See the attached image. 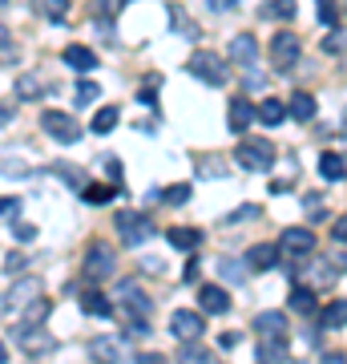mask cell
Listing matches in <instances>:
<instances>
[{
    "label": "cell",
    "instance_id": "31",
    "mask_svg": "<svg viewBox=\"0 0 347 364\" xmlns=\"http://www.w3.org/2000/svg\"><path fill=\"white\" fill-rule=\"evenodd\" d=\"M190 186H186V182H178V186H166V191H162V198H166L170 207H182V203H190Z\"/></svg>",
    "mask_w": 347,
    "mask_h": 364
},
{
    "label": "cell",
    "instance_id": "8",
    "mask_svg": "<svg viewBox=\"0 0 347 364\" xmlns=\"http://www.w3.org/2000/svg\"><path fill=\"white\" fill-rule=\"evenodd\" d=\"M270 61H275V65L279 69H291L299 61V37L295 33H275V41H270Z\"/></svg>",
    "mask_w": 347,
    "mask_h": 364
},
{
    "label": "cell",
    "instance_id": "25",
    "mask_svg": "<svg viewBox=\"0 0 347 364\" xmlns=\"http://www.w3.org/2000/svg\"><path fill=\"white\" fill-rule=\"evenodd\" d=\"M89 352H93V360H101V364H117L121 360V348H117V340H93L89 344Z\"/></svg>",
    "mask_w": 347,
    "mask_h": 364
},
{
    "label": "cell",
    "instance_id": "29",
    "mask_svg": "<svg viewBox=\"0 0 347 364\" xmlns=\"http://www.w3.org/2000/svg\"><path fill=\"white\" fill-rule=\"evenodd\" d=\"M178 364H214V356H210L206 348H198V340H194V344H182Z\"/></svg>",
    "mask_w": 347,
    "mask_h": 364
},
{
    "label": "cell",
    "instance_id": "47",
    "mask_svg": "<svg viewBox=\"0 0 347 364\" xmlns=\"http://www.w3.org/2000/svg\"><path fill=\"white\" fill-rule=\"evenodd\" d=\"M222 275H226V279H243V272H238V263H231V259H222Z\"/></svg>",
    "mask_w": 347,
    "mask_h": 364
},
{
    "label": "cell",
    "instance_id": "5",
    "mask_svg": "<svg viewBox=\"0 0 347 364\" xmlns=\"http://www.w3.org/2000/svg\"><path fill=\"white\" fill-rule=\"evenodd\" d=\"M275 247H279V255H283L287 263H299V259H307L311 251H315V235H311L307 227H287L283 239H279Z\"/></svg>",
    "mask_w": 347,
    "mask_h": 364
},
{
    "label": "cell",
    "instance_id": "19",
    "mask_svg": "<svg viewBox=\"0 0 347 364\" xmlns=\"http://www.w3.org/2000/svg\"><path fill=\"white\" fill-rule=\"evenodd\" d=\"M49 312H53V304L45 296H37L33 304H25V320H21L16 328H40L45 320H49Z\"/></svg>",
    "mask_w": 347,
    "mask_h": 364
},
{
    "label": "cell",
    "instance_id": "21",
    "mask_svg": "<svg viewBox=\"0 0 347 364\" xmlns=\"http://www.w3.org/2000/svg\"><path fill=\"white\" fill-rule=\"evenodd\" d=\"M343 170H347V162H343V154H339V150H327V154L319 158V174L327 182H343Z\"/></svg>",
    "mask_w": 347,
    "mask_h": 364
},
{
    "label": "cell",
    "instance_id": "16",
    "mask_svg": "<svg viewBox=\"0 0 347 364\" xmlns=\"http://www.w3.org/2000/svg\"><path fill=\"white\" fill-rule=\"evenodd\" d=\"M258 360L263 364H283L287 360V336H263V344H258Z\"/></svg>",
    "mask_w": 347,
    "mask_h": 364
},
{
    "label": "cell",
    "instance_id": "51",
    "mask_svg": "<svg viewBox=\"0 0 347 364\" xmlns=\"http://www.w3.org/2000/svg\"><path fill=\"white\" fill-rule=\"evenodd\" d=\"M9 360V344H4V340H0V364Z\"/></svg>",
    "mask_w": 347,
    "mask_h": 364
},
{
    "label": "cell",
    "instance_id": "14",
    "mask_svg": "<svg viewBox=\"0 0 347 364\" xmlns=\"http://www.w3.org/2000/svg\"><path fill=\"white\" fill-rule=\"evenodd\" d=\"M65 65L77 69V73H93V69H97V53L85 49V45H69V49H65Z\"/></svg>",
    "mask_w": 347,
    "mask_h": 364
},
{
    "label": "cell",
    "instance_id": "27",
    "mask_svg": "<svg viewBox=\"0 0 347 364\" xmlns=\"http://www.w3.org/2000/svg\"><path fill=\"white\" fill-rule=\"evenodd\" d=\"M291 312H299V316L315 312V291H311V287H295V291H291Z\"/></svg>",
    "mask_w": 347,
    "mask_h": 364
},
{
    "label": "cell",
    "instance_id": "50",
    "mask_svg": "<svg viewBox=\"0 0 347 364\" xmlns=\"http://www.w3.org/2000/svg\"><path fill=\"white\" fill-rule=\"evenodd\" d=\"M323 364H343V352H331V356H327Z\"/></svg>",
    "mask_w": 347,
    "mask_h": 364
},
{
    "label": "cell",
    "instance_id": "45",
    "mask_svg": "<svg viewBox=\"0 0 347 364\" xmlns=\"http://www.w3.org/2000/svg\"><path fill=\"white\" fill-rule=\"evenodd\" d=\"M9 45H13V37H9V28H0V53H4V57H9V61H13L16 53L9 49Z\"/></svg>",
    "mask_w": 347,
    "mask_h": 364
},
{
    "label": "cell",
    "instance_id": "17",
    "mask_svg": "<svg viewBox=\"0 0 347 364\" xmlns=\"http://www.w3.org/2000/svg\"><path fill=\"white\" fill-rule=\"evenodd\" d=\"M166 239H170L174 251H194L198 243H202V231H198V227H170Z\"/></svg>",
    "mask_w": 347,
    "mask_h": 364
},
{
    "label": "cell",
    "instance_id": "12",
    "mask_svg": "<svg viewBox=\"0 0 347 364\" xmlns=\"http://www.w3.org/2000/svg\"><path fill=\"white\" fill-rule=\"evenodd\" d=\"M231 61L234 65H255L258 61V41L250 37V33H238V37L231 41Z\"/></svg>",
    "mask_w": 347,
    "mask_h": 364
},
{
    "label": "cell",
    "instance_id": "28",
    "mask_svg": "<svg viewBox=\"0 0 347 364\" xmlns=\"http://www.w3.org/2000/svg\"><path fill=\"white\" fill-rule=\"evenodd\" d=\"M343 324H347V304L343 299H331L323 308V328H343Z\"/></svg>",
    "mask_w": 347,
    "mask_h": 364
},
{
    "label": "cell",
    "instance_id": "48",
    "mask_svg": "<svg viewBox=\"0 0 347 364\" xmlns=\"http://www.w3.org/2000/svg\"><path fill=\"white\" fill-rule=\"evenodd\" d=\"M219 344H222V348H234V344H238V332H222Z\"/></svg>",
    "mask_w": 347,
    "mask_h": 364
},
{
    "label": "cell",
    "instance_id": "44",
    "mask_svg": "<svg viewBox=\"0 0 347 364\" xmlns=\"http://www.w3.org/2000/svg\"><path fill=\"white\" fill-rule=\"evenodd\" d=\"M105 166H109V182H114V186H121V162H117V158H109Z\"/></svg>",
    "mask_w": 347,
    "mask_h": 364
},
{
    "label": "cell",
    "instance_id": "35",
    "mask_svg": "<svg viewBox=\"0 0 347 364\" xmlns=\"http://www.w3.org/2000/svg\"><path fill=\"white\" fill-rule=\"evenodd\" d=\"M57 174H61V182H65V186H73V191L85 186V174H81L77 166H57Z\"/></svg>",
    "mask_w": 347,
    "mask_h": 364
},
{
    "label": "cell",
    "instance_id": "13",
    "mask_svg": "<svg viewBox=\"0 0 347 364\" xmlns=\"http://www.w3.org/2000/svg\"><path fill=\"white\" fill-rule=\"evenodd\" d=\"M275 263H279V247L275 243H258V247L246 251V267L250 272H270Z\"/></svg>",
    "mask_w": 347,
    "mask_h": 364
},
{
    "label": "cell",
    "instance_id": "34",
    "mask_svg": "<svg viewBox=\"0 0 347 364\" xmlns=\"http://www.w3.org/2000/svg\"><path fill=\"white\" fill-rule=\"evenodd\" d=\"M319 21L331 25V28H339V4H335V0H319Z\"/></svg>",
    "mask_w": 347,
    "mask_h": 364
},
{
    "label": "cell",
    "instance_id": "30",
    "mask_svg": "<svg viewBox=\"0 0 347 364\" xmlns=\"http://www.w3.org/2000/svg\"><path fill=\"white\" fill-rule=\"evenodd\" d=\"M263 16H275V21L295 16V0H267V4H263Z\"/></svg>",
    "mask_w": 347,
    "mask_h": 364
},
{
    "label": "cell",
    "instance_id": "49",
    "mask_svg": "<svg viewBox=\"0 0 347 364\" xmlns=\"http://www.w3.org/2000/svg\"><path fill=\"white\" fill-rule=\"evenodd\" d=\"M186 279H190V284L198 279V259H190V263H186Z\"/></svg>",
    "mask_w": 347,
    "mask_h": 364
},
{
    "label": "cell",
    "instance_id": "6",
    "mask_svg": "<svg viewBox=\"0 0 347 364\" xmlns=\"http://www.w3.org/2000/svg\"><path fill=\"white\" fill-rule=\"evenodd\" d=\"M114 263H117V255H114V247H105L101 239L97 243H89V251H85V279L89 284H101V279H109L114 275Z\"/></svg>",
    "mask_w": 347,
    "mask_h": 364
},
{
    "label": "cell",
    "instance_id": "23",
    "mask_svg": "<svg viewBox=\"0 0 347 364\" xmlns=\"http://www.w3.org/2000/svg\"><path fill=\"white\" fill-rule=\"evenodd\" d=\"M81 198H85V203H93V207H101V203H109V198H117V186L114 182H109V186H105V182H85V186H81Z\"/></svg>",
    "mask_w": 347,
    "mask_h": 364
},
{
    "label": "cell",
    "instance_id": "32",
    "mask_svg": "<svg viewBox=\"0 0 347 364\" xmlns=\"http://www.w3.org/2000/svg\"><path fill=\"white\" fill-rule=\"evenodd\" d=\"M16 97H21V102H33V97H40V81H37V77H16Z\"/></svg>",
    "mask_w": 347,
    "mask_h": 364
},
{
    "label": "cell",
    "instance_id": "3",
    "mask_svg": "<svg viewBox=\"0 0 347 364\" xmlns=\"http://www.w3.org/2000/svg\"><path fill=\"white\" fill-rule=\"evenodd\" d=\"M40 130L49 134L53 142H81V122L73 114H65V109H45L40 114Z\"/></svg>",
    "mask_w": 347,
    "mask_h": 364
},
{
    "label": "cell",
    "instance_id": "52",
    "mask_svg": "<svg viewBox=\"0 0 347 364\" xmlns=\"http://www.w3.org/2000/svg\"><path fill=\"white\" fill-rule=\"evenodd\" d=\"M9 117H13V109H0V126H4V122H9Z\"/></svg>",
    "mask_w": 347,
    "mask_h": 364
},
{
    "label": "cell",
    "instance_id": "22",
    "mask_svg": "<svg viewBox=\"0 0 347 364\" xmlns=\"http://www.w3.org/2000/svg\"><path fill=\"white\" fill-rule=\"evenodd\" d=\"M81 312L85 316H114V304L105 299V291H85L81 296Z\"/></svg>",
    "mask_w": 347,
    "mask_h": 364
},
{
    "label": "cell",
    "instance_id": "15",
    "mask_svg": "<svg viewBox=\"0 0 347 364\" xmlns=\"http://www.w3.org/2000/svg\"><path fill=\"white\" fill-rule=\"evenodd\" d=\"M315 109H319L315 97H311V93H299V90H295V97L287 102V117H295V122H315Z\"/></svg>",
    "mask_w": 347,
    "mask_h": 364
},
{
    "label": "cell",
    "instance_id": "10",
    "mask_svg": "<svg viewBox=\"0 0 347 364\" xmlns=\"http://www.w3.org/2000/svg\"><path fill=\"white\" fill-rule=\"evenodd\" d=\"M198 304H202V316H222L226 308H231V296H226L222 287H214V284H202L198 287Z\"/></svg>",
    "mask_w": 347,
    "mask_h": 364
},
{
    "label": "cell",
    "instance_id": "24",
    "mask_svg": "<svg viewBox=\"0 0 347 364\" xmlns=\"http://www.w3.org/2000/svg\"><path fill=\"white\" fill-rule=\"evenodd\" d=\"M33 9H37L45 21H53V25H61L65 13H69V0H33Z\"/></svg>",
    "mask_w": 347,
    "mask_h": 364
},
{
    "label": "cell",
    "instance_id": "37",
    "mask_svg": "<svg viewBox=\"0 0 347 364\" xmlns=\"http://www.w3.org/2000/svg\"><path fill=\"white\" fill-rule=\"evenodd\" d=\"M323 53H327V57H339V53H343V33H339V28H331V37L323 41Z\"/></svg>",
    "mask_w": 347,
    "mask_h": 364
},
{
    "label": "cell",
    "instance_id": "33",
    "mask_svg": "<svg viewBox=\"0 0 347 364\" xmlns=\"http://www.w3.org/2000/svg\"><path fill=\"white\" fill-rule=\"evenodd\" d=\"M158 85H162V81H158V73H150V77H145V85L138 90V102H145V105H158Z\"/></svg>",
    "mask_w": 347,
    "mask_h": 364
},
{
    "label": "cell",
    "instance_id": "4",
    "mask_svg": "<svg viewBox=\"0 0 347 364\" xmlns=\"http://www.w3.org/2000/svg\"><path fill=\"white\" fill-rule=\"evenodd\" d=\"M190 73L198 81H206V85H226V77H231V65L222 61L219 53H210V49H198L190 57Z\"/></svg>",
    "mask_w": 347,
    "mask_h": 364
},
{
    "label": "cell",
    "instance_id": "18",
    "mask_svg": "<svg viewBox=\"0 0 347 364\" xmlns=\"http://www.w3.org/2000/svg\"><path fill=\"white\" fill-rule=\"evenodd\" d=\"M255 122H263V126H279V122H287V105L279 102V97H267L263 105H255Z\"/></svg>",
    "mask_w": 347,
    "mask_h": 364
},
{
    "label": "cell",
    "instance_id": "39",
    "mask_svg": "<svg viewBox=\"0 0 347 364\" xmlns=\"http://www.w3.org/2000/svg\"><path fill=\"white\" fill-rule=\"evenodd\" d=\"M25 255H16V251H13V255H9V259H4V272H9V275H21V272H25Z\"/></svg>",
    "mask_w": 347,
    "mask_h": 364
},
{
    "label": "cell",
    "instance_id": "9",
    "mask_svg": "<svg viewBox=\"0 0 347 364\" xmlns=\"http://www.w3.org/2000/svg\"><path fill=\"white\" fill-rule=\"evenodd\" d=\"M37 296H40V279L37 275H25V279H16V284L9 287L4 304H9V308H25V304H33Z\"/></svg>",
    "mask_w": 347,
    "mask_h": 364
},
{
    "label": "cell",
    "instance_id": "2",
    "mask_svg": "<svg viewBox=\"0 0 347 364\" xmlns=\"http://www.w3.org/2000/svg\"><path fill=\"white\" fill-rule=\"evenodd\" d=\"M234 162L243 170L263 174V170H270V162H275V146H270L267 138H246V142H238V150H234Z\"/></svg>",
    "mask_w": 347,
    "mask_h": 364
},
{
    "label": "cell",
    "instance_id": "26",
    "mask_svg": "<svg viewBox=\"0 0 347 364\" xmlns=\"http://www.w3.org/2000/svg\"><path fill=\"white\" fill-rule=\"evenodd\" d=\"M117 122H121V114H117L114 105H105V109H97V114H93V134H109V130H117Z\"/></svg>",
    "mask_w": 347,
    "mask_h": 364
},
{
    "label": "cell",
    "instance_id": "7",
    "mask_svg": "<svg viewBox=\"0 0 347 364\" xmlns=\"http://www.w3.org/2000/svg\"><path fill=\"white\" fill-rule=\"evenodd\" d=\"M170 332L182 340V344H194V340L206 336V316L202 312H190V308H178L170 316Z\"/></svg>",
    "mask_w": 347,
    "mask_h": 364
},
{
    "label": "cell",
    "instance_id": "36",
    "mask_svg": "<svg viewBox=\"0 0 347 364\" xmlns=\"http://www.w3.org/2000/svg\"><path fill=\"white\" fill-rule=\"evenodd\" d=\"M97 93H101V90H97V81H89V77H85V81H77V105L97 102Z\"/></svg>",
    "mask_w": 347,
    "mask_h": 364
},
{
    "label": "cell",
    "instance_id": "40",
    "mask_svg": "<svg viewBox=\"0 0 347 364\" xmlns=\"http://www.w3.org/2000/svg\"><path fill=\"white\" fill-rule=\"evenodd\" d=\"M307 215H311V219H323V215H327V207H323L319 195H307Z\"/></svg>",
    "mask_w": 347,
    "mask_h": 364
},
{
    "label": "cell",
    "instance_id": "41",
    "mask_svg": "<svg viewBox=\"0 0 347 364\" xmlns=\"http://www.w3.org/2000/svg\"><path fill=\"white\" fill-rule=\"evenodd\" d=\"M206 9H210V13H234L238 0H206Z\"/></svg>",
    "mask_w": 347,
    "mask_h": 364
},
{
    "label": "cell",
    "instance_id": "43",
    "mask_svg": "<svg viewBox=\"0 0 347 364\" xmlns=\"http://www.w3.org/2000/svg\"><path fill=\"white\" fill-rule=\"evenodd\" d=\"M16 239H21V243H33V239H37V227H28V223H16Z\"/></svg>",
    "mask_w": 347,
    "mask_h": 364
},
{
    "label": "cell",
    "instance_id": "20",
    "mask_svg": "<svg viewBox=\"0 0 347 364\" xmlns=\"http://www.w3.org/2000/svg\"><path fill=\"white\" fill-rule=\"evenodd\" d=\"M255 328L263 336H287V312H258Z\"/></svg>",
    "mask_w": 347,
    "mask_h": 364
},
{
    "label": "cell",
    "instance_id": "42",
    "mask_svg": "<svg viewBox=\"0 0 347 364\" xmlns=\"http://www.w3.org/2000/svg\"><path fill=\"white\" fill-rule=\"evenodd\" d=\"M331 239H335V247H343V239H347V219H343V215L335 219V227H331Z\"/></svg>",
    "mask_w": 347,
    "mask_h": 364
},
{
    "label": "cell",
    "instance_id": "38",
    "mask_svg": "<svg viewBox=\"0 0 347 364\" xmlns=\"http://www.w3.org/2000/svg\"><path fill=\"white\" fill-rule=\"evenodd\" d=\"M21 215V198H0V219H16Z\"/></svg>",
    "mask_w": 347,
    "mask_h": 364
},
{
    "label": "cell",
    "instance_id": "1",
    "mask_svg": "<svg viewBox=\"0 0 347 364\" xmlns=\"http://www.w3.org/2000/svg\"><path fill=\"white\" fill-rule=\"evenodd\" d=\"M114 227H117V235H121L126 247H138V243H145V239L154 235V219H150V215H138V210H117Z\"/></svg>",
    "mask_w": 347,
    "mask_h": 364
},
{
    "label": "cell",
    "instance_id": "46",
    "mask_svg": "<svg viewBox=\"0 0 347 364\" xmlns=\"http://www.w3.org/2000/svg\"><path fill=\"white\" fill-rule=\"evenodd\" d=\"M138 364H170V360L162 356V352H142V356H138Z\"/></svg>",
    "mask_w": 347,
    "mask_h": 364
},
{
    "label": "cell",
    "instance_id": "11",
    "mask_svg": "<svg viewBox=\"0 0 347 364\" xmlns=\"http://www.w3.org/2000/svg\"><path fill=\"white\" fill-rule=\"evenodd\" d=\"M250 122H255V105L246 102V97H234V102L226 105V126H231L234 134H243Z\"/></svg>",
    "mask_w": 347,
    "mask_h": 364
}]
</instances>
